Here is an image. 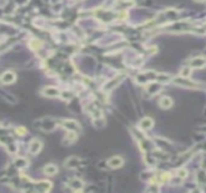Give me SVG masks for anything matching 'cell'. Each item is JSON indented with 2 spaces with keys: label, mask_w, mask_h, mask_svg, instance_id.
<instances>
[{
  "label": "cell",
  "mask_w": 206,
  "mask_h": 193,
  "mask_svg": "<svg viewBox=\"0 0 206 193\" xmlns=\"http://www.w3.org/2000/svg\"><path fill=\"white\" fill-rule=\"evenodd\" d=\"M123 164H124V159H123V157H120V156H114V157H112L111 159L108 161V165L111 167V168H120V167H123Z\"/></svg>",
  "instance_id": "cell-1"
},
{
  "label": "cell",
  "mask_w": 206,
  "mask_h": 193,
  "mask_svg": "<svg viewBox=\"0 0 206 193\" xmlns=\"http://www.w3.org/2000/svg\"><path fill=\"white\" fill-rule=\"evenodd\" d=\"M15 80H16V75L14 72H11V71L4 72L3 76H1V82H4V83H12Z\"/></svg>",
  "instance_id": "cell-2"
},
{
  "label": "cell",
  "mask_w": 206,
  "mask_h": 193,
  "mask_svg": "<svg viewBox=\"0 0 206 193\" xmlns=\"http://www.w3.org/2000/svg\"><path fill=\"white\" fill-rule=\"evenodd\" d=\"M40 150H41V142H40L39 140H33L32 142H31V145H29V151H31V153H33V154L38 153Z\"/></svg>",
  "instance_id": "cell-3"
},
{
  "label": "cell",
  "mask_w": 206,
  "mask_h": 193,
  "mask_svg": "<svg viewBox=\"0 0 206 193\" xmlns=\"http://www.w3.org/2000/svg\"><path fill=\"white\" fill-rule=\"evenodd\" d=\"M153 124H154V122H153V120H152L151 117H146V118H143L142 121L140 122V127L142 128V129H151L152 127H153Z\"/></svg>",
  "instance_id": "cell-4"
},
{
  "label": "cell",
  "mask_w": 206,
  "mask_h": 193,
  "mask_svg": "<svg viewBox=\"0 0 206 193\" xmlns=\"http://www.w3.org/2000/svg\"><path fill=\"white\" fill-rule=\"evenodd\" d=\"M159 105L163 109H170L172 106V99L170 97H163L160 100H159Z\"/></svg>",
  "instance_id": "cell-5"
},
{
  "label": "cell",
  "mask_w": 206,
  "mask_h": 193,
  "mask_svg": "<svg viewBox=\"0 0 206 193\" xmlns=\"http://www.w3.org/2000/svg\"><path fill=\"white\" fill-rule=\"evenodd\" d=\"M43 171L48 175H55V174H57V167L54 164H48L46 167H44Z\"/></svg>",
  "instance_id": "cell-6"
},
{
  "label": "cell",
  "mask_w": 206,
  "mask_h": 193,
  "mask_svg": "<svg viewBox=\"0 0 206 193\" xmlns=\"http://www.w3.org/2000/svg\"><path fill=\"white\" fill-rule=\"evenodd\" d=\"M43 93L45 94V95H48V97H57L60 92H58V89H56V88H52V87H48V88H45Z\"/></svg>",
  "instance_id": "cell-7"
},
{
  "label": "cell",
  "mask_w": 206,
  "mask_h": 193,
  "mask_svg": "<svg viewBox=\"0 0 206 193\" xmlns=\"http://www.w3.org/2000/svg\"><path fill=\"white\" fill-rule=\"evenodd\" d=\"M75 139H77V133H74V131H69V133L67 134V137H66L64 141L69 140V142H73V141H74Z\"/></svg>",
  "instance_id": "cell-8"
},
{
  "label": "cell",
  "mask_w": 206,
  "mask_h": 193,
  "mask_svg": "<svg viewBox=\"0 0 206 193\" xmlns=\"http://www.w3.org/2000/svg\"><path fill=\"white\" fill-rule=\"evenodd\" d=\"M178 174H180V176H181V178H186V176H187V171H186V170H180V171H178Z\"/></svg>",
  "instance_id": "cell-9"
},
{
  "label": "cell",
  "mask_w": 206,
  "mask_h": 193,
  "mask_svg": "<svg viewBox=\"0 0 206 193\" xmlns=\"http://www.w3.org/2000/svg\"><path fill=\"white\" fill-rule=\"evenodd\" d=\"M16 131H17V133H20V134H23L24 131H26V129L22 128V127H20V128H17V129H16Z\"/></svg>",
  "instance_id": "cell-10"
}]
</instances>
